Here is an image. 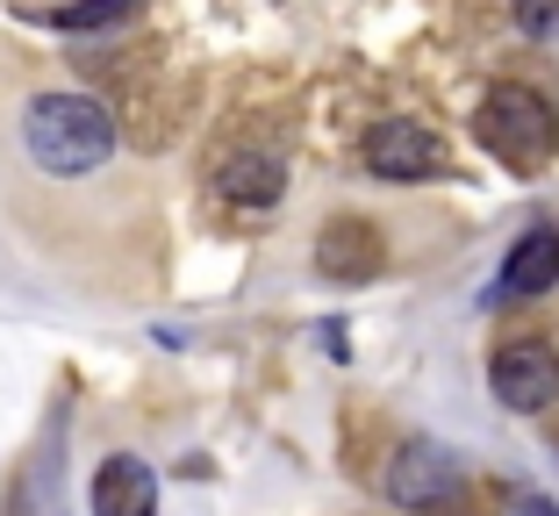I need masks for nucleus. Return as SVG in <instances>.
<instances>
[{
  "label": "nucleus",
  "instance_id": "obj_1",
  "mask_svg": "<svg viewBox=\"0 0 559 516\" xmlns=\"http://www.w3.org/2000/svg\"><path fill=\"white\" fill-rule=\"evenodd\" d=\"M22 144H29L36 172L50 180H86L116 158V116L94 94H36L22 108Z\"/></svg>",
  "mask_w": 559,
  "mask_h": 516
},
{
  "label": "nucleus",
  "instance_id": "obj_2",
  "mask_svg": "<svg viewBox=\"0 0 559 516\" xmlns=\"http://www.w3.org/2000/svg\"><path fill=\"white\" fill-rule=\"evenodd\" d=\"M474 130H480V144H488V158H502V166H516V172L545 166V158L559 151V116H552V100H545L538 86H524V80L488 86V94H480Z\"/></svg>",
  "mask_w": 559,
  "mask_h": 516
},
{
  "label": "nucleus",
  "instance_id": "obj_9",
  "mask_svg": "<svg viewBox=\"0 0 559 516\" xmlns=\"http://www.w3.org/2000/svg\"><path fill=\"white\" fill-rule=\"evenodd\" d=\"M280 194H287V172L273 151H237L223 166V201H237V208H273Z\"/></svg>",
  "mask_w": 559,
  "mask_h": 516
},
{
  "label": "nucleus",
  "instance_id": "obj_10",
  "mask_svg": "<svg viewBox=\"0 0 559 516\" xmlns=\"http://www.w3.org/2000/svg\"><path fill=\"white\" fill-rule=\"evenodd\" d=\"M144 0H72V8H58V29H72V36H94V29H122V22L136 15Z\"/></svg>",
  "mask_w": 559,
  "mask_h": 516
},
{
  "label": "nucleus",
  "instance_id": "obj_7",
  "mask_svg": "<svg viewBox=\"0 0 559 516\" xmlns=\"http://www.w3.org/2000/svg\"><path fill=\"white\" fill-rule=\"evenodd\" d=\"M86 509L94 516H158V473H151L136 452H108L94 467Z\"/></svg>",
  "mask_w": 559,
  "mask_h": 516
},
{
  "label": "nucleus",
  "instance_id": "obj_11",
  "mask_svg": "<svg viewBox=\"0 0 559 516\" xmlns=\"http://www.w3.org/2000/svg\"><path fill=\"white\" fill-rule=\"evenodd\" d=\"M516 29L524 36H552L559 29V0H516Z\"/></svg>",
  "mask_w": 559,
  "mask_h": 516
},
{
  "label": "nucleus",
  "instance_id": "obj_6",
  "mask_svg": "<svg viewBox=\"0 0 559 516\" xmlns=\"http://www.w3.org/2000/svg\"><path fill=\"white\" fill-rule=\"evenodd\" d=\"M380 259H388V244H380V223H366V216H337L316 237V273H323V280L359 287V280L380 273Z\"/></svg>",
  "mask_w": 559,
  "mask_h": 516
},
{
  "label": "nucleus",
  "instance_id": "obj_5",
  "mask_svg": "<svg viewBox=\"0 0 559 516\" xmlns=\"http://www.w3.org/2000/svg\"><path fill=\"white\" fill-rule=\"evenodd\" d=\"M380 488H388V502H402V509H438L444 495H460V459L444 445H430V437H409V445L388 459Z\"/></svg>",
  "mask_w": 559,
  "mask_h": 516
},
{
  "label": "nucleus",
  "instance_id": "obj_8",
  "mask_svg": "<svg viewBox=\"0 0 559 516\" xmlns=\"http://www.w3.org/2000/svg\"><path fill=\"white\" fill-rule=\"evenodd\" d=\"M559 287V230H524L510 251H502V273H495V295L510 301H531Z\"/></svg>",
  "mask_w": 559,
  "mask_h": 516
},
{
  "label": "nucleus",
  "instance_id": "obj_3",
  "mask_svg": "<svg viewBox=\"0 0 559 516\" xmlns=\"http://www.w3.org/2000/svg\"><path fill=\"white\" fill-rule=\"evenodd\" d=\"M359 158H366V172H373V180H388V187H416V180H444V172H452L444 136L424 130L416 116H380L373 130H366Z\"/></svg>",
  "mask_w": 559,
  "mask_h": 516
},
{
  "label": "nucleus",
  "instance_id": "obj_12",
  "mask_svg": "<svg viewBox=\"0 0 559 516\" xmlns=\"http://www.w3.org/2000/svg\"><path fill=\"white\" fill-rule=\"evenodd\" d=\"M516 516H559V502H545V495H524V502H516Z\"/></svg>",
  "mask_w": 559,
  "mask_h": 516
},
{
  "label": "nucleus",
  "instance_id": "obj_4",
  "mask_svg": "<svg viewBox=\"0 0 559 516\" xmlns=\"http://www.w3.org/2000/svg\"><path fill=\"white\" fill-rule=\"evenodd\" d=\"M488 387H495L502 409H516V417H545V409L559 401V351L545 345V337H510V345H495Z\"/></svg>",
  "mask_w": 559,
  "mask_h": 516
}]
</instances>
